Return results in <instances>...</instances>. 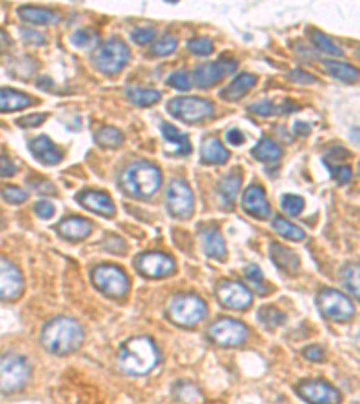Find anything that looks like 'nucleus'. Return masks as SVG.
<instances>
[{
  "label": "nucleus",
  "mask_w": 360,
  "mask_h": 404,
  "mask_svg": "<svg viewBox=\"0 0 360 404\" xmlns=\"http://www.w3.org/2000/svg\"><path fill=\"white\" fill-rule=\"evenodd\" d=\"M130 59V49L121 40L112 38L94 53V65L103 74H117Z\"/></svg>",
  "instance_id": "0eeeda50"
},
{
  "label": "nucleus",
  "mask_w": 360,
  "mask_h": 404,
  "mask_svg": "<svg viewBox=\"0 0 360 404\" xmlns=\"http://www.w3.org/2000/svg\"><path fill=\"white\" fill-rule=\"evenodd\" d=\"M33 105V99L22 92L11 90V88H0V111H16L24 110Z\"/></svg>",
  "instance_id": "393cba45"
},
{
  "label": "nucleus",
  "mask_w": 360,
  "mask_h": 404,
  "mask_svg": "<svg viewBox=\"0 0 360 404\" xmlns=\"http://www.w3.org/2000/svg\"><path fill=\"white\" fill-rule=\"evenodd\" d=\"M258 83V77L253 76V74H240L229 87L222 90L220 97L225 99V101H238L242 97H245L250 92V88Z\"/></svg>",
  "instance_id": "4be33fe9"
},
{
  "label": "nucleus",
  "mask_w": 360,
  "mask_h": 404,
  "mask_svg": "<svg viewBox=\"0 0 360 404\" xmlns=\"http://www.w3.org/2000/svg\"><path fill=\"white\" fill-rule=\"evenodd\" d=\"M42 343L47 351L58 356L73 354L81 347L83 329L73 318H54L42 331Z\"/></svg>",
  "instance_id": "f257e3e1"
},
{
  "label": "nucleus",
  "mask_w": 360,
  "mask_h": 404,
  "mask_svg": "<svg viewBox=\"0 0 360 404\" xmlns=\"http://www.w3.org/2000/svg\"><path fill=\"white\" fill-rule=\"evenodd\" d=\"M359 265H348L342 269V282L348 288V291L355 295V299H359Z\"/></svg>",
  "instance_id": "c9c22d12"
},
{
  "label": "nucleus",
  "mask_w": 360,
  "mask_h": 404,
  "mask_svg": "<svg viewBox=\"0 0 360 404\" xmlns=\"http://www.w3.org/2000/svg\"><path fill=\"white\" fill-rule=\"evenodd\" d=\"M20 18L36 25H54L60 22V16L45 8H34V5H24L18 10Z\"/></svg>",
  "instance_id": "5701e85b"
},
{
  "label": "nucleus",
  "mask_w": 360,
  "mask_h": 404,
  "mask_svg": "<svg viewBox=\"0 0 360 404\" xmlns=\"http://www.w3.org/2000/svg\"><path fill=\"white\" fill-rule=\"evenodd\" d=\"M127 97L133 105L137 106H151L161 101V92L150 90V88H139V87H128Z\"/></svg>",
  "instance_id": "c756f323"
},
{
  "label": "nucleus",
  "mask_w": 360,
  "mask_h": 404,
  "mask_svg": "<svg viewBox=\"0 0 360 404\" xmlns=\"http://www.w3.org/2000/svg\"><path fill=\"white\" fill-rule=\"evenodd\" d=\"M24 291L22 273L11 260L0 259V300H15Z\"/></svg>",
  "instance_id": "dca6fc26"
},
{
  "label": "nucleus",
  "mask_w": 360,
  "mask_h": 404,
  "mask_svg": "<svg viewBox=\"0 0 360 404\" xmlns=\"http://www.w3.org/2000/svg\"><path fill=\"white\" fill-rule=\"evenodd\" d=\"M236 62H231V59H220V62L205 63L202 67H198L193 74V81L198 88H209L213 85H216L218 81H222L225 76H229L236 70Z\"/></svg>",
  "instance_id": "2eb2a0df"
},
{
  "label": "nucleus",
  "mask_w": 360,
  "mask_h": 404,
  "mask_svg": "<svg viewBox=\"0 0 360 404\" xmlns=\"http://www.w3.org/2000/svg\"><path fill=\"white\" fill-rule=\"evenodd\" d=\"M96 142L101 148H119L123 144V133L117 128L107 126V128H101L96 133Z\"/></svg>",
  "instance_id": "473e14b6"
},
{
  "label": "nucleus",
  "mask_w": 360,
  "mask_h": 404,
  "mask_svg": "<svg viewBox=\"0 0 360 404\" xmlns=\"http://www.w3.org/2000/svg\"><path fill=\"white\" fill-rule=\"evenodd\" d=\"M166 85L175 90L188 92L191 88V77L190 74L184 72V70H179V72H173L168 79H166Z\"/></svg>",
  "instance_id": "37998d69"
},
{
  "label": "nucleus",
  "mask_w": 360,
  "mask_h": 404,
  "mask_svg": "<svg viewBox=\"0 0 360 404\" xmlns=\"http://www.w3.org/2000/svg\"><path fill=\"white\" fill-rule=\"evenodd\" d=\"M225 140H227L231 146H242L245 142V135L240 130H231L225 135Z\"/></svg>",
  "instance_id": "6e6d98bb"
},
{
  "label": "nucleus",
  "mask_w": 360,
  "mask_h": 404,
  "mask_svg": "<svg viewBox=\"0 0 360 404\" xmlns=\"http://www.w3.org/2000/svg\"><path fill=\"white\" fill-rule=\"evenodd\" d=\"M245 212L250 216L258 217V219H267L270 214V207H268L267 198L259 185H250L244 193V200H242Z\"/></svg>",
  "instance_id": "a211bd4d"
},
{
  "label": "nucleus",
  "mask_w": 360,
  "mask_h": 404,
  "mask_svg": "<svg viewBox=\"0 0 360 404\" xmlns=\"http://www.w3.org/2000/svg\"><path fill=\"white\" fill-rule=\"evenodd\" d=\"M171 116L184 122H200L213 116V105L200 97H177L168 105Z\"/></svg>",
  "instance_id": "1a4fd4ad"
},
{
  "label": "nucleus",
  "mask_w": 360,
  "mask_h": 404,
  "mask_svg": "<svg viewBox=\"0 0 360 404\" xmlns=\"http://www.w3.org/2000/svg\"><path fill=\"white\" fill-rule=\"evenodd\" d=\"M188 51L195 56H207V54L213 53V44H211V40L198 36V38L188 42Z\"/></svg>",
  "instance_id": "c03bdc74"
},
{
  "label": "nucleus",
  "mask_w": 360,
  "mask_h": 404,
  "mask_svg": "<svg viewBox=\"0 0 360 404\" xmlns=\"http://www.w3.org/2000/svg\"><path fill=\"white\" fill-rule=\"evenodd\" d=\"M209 336L214 343L222 347H238L247 340L248 329L238 320L224 318L211 325Z\"/></svg>",
  "instance_id": "9b49d317"
},
{
  "label": "nucleus",
  "mask_w": 360,
  "mask_h": 404,
  "mask_svg": "<svg viewBox=\"0 0 360 404\" xmlns=\"http://www.w3.org/2000/svg\"><path fill=\"white\" fill-rule=\"evenodd\" d=\"M281 207L283 211L287 212L288 216H299L305 208V200L301 196H296V194H285L281 198Z\"/></svg>",
  "instance_id": "79ce46f5"
},
{
  "label": "nucleus",
  "mask_w": 360,
  "mask_h": 404,
  "mask_svg": "<svg viewBox=\"0 0 360 404\" xmlns=\"http://www.w3.org/2000/svg\"><path fill=\"white\" fill-rule=\"evenodd\" d=\"M34 212H36V216L42 217V219H49V217H53L54 214L53 203L38 202L36 205H34Z\"/></svg>",
  "instance_id": "864d4df0"
},
{
  "label": "nucleus",
  "mask_w": 360,
  "mask_h": 404,
  "mask_svg": "<svg viewBox=\"0 0 360 404\" xmlns=\"http://www.w3.org/2000/svg\"><path fill=\"white\" fill-rule=\"evenodd\" d=\"M159 358V351L150 338H131L119 351V365L127 374L142 375L155 368Z\"/></svg>",
  "instance_id": "f03ea898"
},
{
  "label": "nucleus",
  "mask_w": 360,
  "mask_h": 404,
  "mask_svg": "<svg viewBox=\"0 0 360 404\" xmlns=\"http://www.w3.org/2000/svg\"><path fill=\"white\" fill-rule=\"evenodd\" d=\"M322 67L326 68L331 76L339 77V79H342V81L346 83L357 81V77H359L357 68L350 67V65H346V63H341V62H324L322 63Z\"/></svg>",
  "instance_id": "2f4dec72"
},
{
  "label": "nucleus",
  "mask_w": 360,
  "mask_h": 404,
  "mask_svg": "<svg viewBox=\"0 0 360 404\" xmlns=\"http://www.w3.org/2000/svg\"><path fill=\"white\" fill-rule=\"evenodd\" d=\"M258 318L263 325H267V327L270 329L279 327V325H283V322H285V314H283L281 311H278L276 308H272V306H267V308L259 309Z\"/></svg>",
  "instance_id": "f704fd0d"
},
{
  "label": "nucleus",
  "mask_w": 360,
  "mask_h": 404,
  "mask_svg": "<svg viewBox=\"0 0 360 404\" xmlns=\"http://www.w3.org/2000/svg\"><path fill=\"white\" fill-rule=\"evenodd\" d=\"M328 169L331 171V174H333V178H335L337 183H341V185H344V183H348L351 180V167H348V165H339V167H333L331 164H326Z\"/></svg>",
  "instance_id": "a18cd8bd"
},
{
  "label": "nucleus",
  "mask_w": 360,
  "mask_h": 404,
  "mask_svg": "<svg viewBox=\"0 0 360 404\" xmlns=\"http://www.w3.org/2000/svg\"><path fill=\"white\" fill-rule=\"evenodd\" d=\"M270 259L274 260V265L283 271H287V273H294L299 268V257L292 250L276 245V243H272V246H270Z\"/></svg>",
  "instance_id": "a878e982"
},
{
  "label": "nucleus",
  "mask_w": 360,
  "mask_h": 404,
  "mask_svg": "<svg viewBox=\"0 0 360 404\" xmlns=\"http://www.w3.org/2000/svg\"><path fill=\"white\" fill-rule=\"evenodd\" d=\"M272 226H274V230L278 232L279 236L287 237L288 241H303L305 239V232H303L299 226H296V225H292L290 221H287L285 217H281V216L274 217Z\"/></svg>",
  "instance_id": "7c9ffc66"
},
{
  "label": "nucleus",
  "mask_w": 360,
  "mask_h": 404,
  "mask_svg": "<svg viewBox=\"0 0 360 404\" xmlns=\"http://www.w3.org/2000/svg\"><path fill=\"white\" fill-rule=\"evenodd\" d=\"M175 394L177 399L184 404H195L200 401L198 390H196V386L190 385V383H179L175 386Z\"/></svg>",
  "instance_id": "58836bf2"
},
{
  "label": "nucleus",
  "mask_w": 360,
  "mask_h": 404,
  "mask_svg": "<svg viewBox=\"0 0 360 404\" xmlns=\"http://www.w3.org/2000/svg\"><path fill=\"white\" fill-rule=\"evenodd\" d=\"M245 279L248 280V284L254 289H258L259 293H267V286H265V279H263V271L258 265H248L244 271Z\"/></svg>",
  "instance_id": "e433bc0d"
},
{
  "label": "nucleus",
  "mask_w": 360,
  "mask_h": 404,
  "mask_svg": "<svg viewBox=\"0 0 360 404\" xmlns=\"http://www.w3.org/2000/svg\"><path fill=\"white\" fill-rule=\"evenodd\" d=\"M288 79L294 83H303V85H310V83H316L317 79L313 76H310L305 70H292V72H288Z\"/></svg>",
  "instance_id": "603ef678"
},
{
  "label": "nucleus",
  "mask_w": 360,
  "mask_h": 404,
  "mask_svg": "<svg viewBox=\"0 0 360 404\" xmlns=\"http://www.w3.org/2000/svg\"><path fill=\"white\" fill-rule=\"evenodd\" d=\"M311 42H313V45H316L321 53L328 54V56H337V58H341L342 56V49L339 47V45L333 44V42H331L328 36H324L321 31H311Z\"/></svg>",
  "instance_id": "72a5a7b5"
},
{
  "label": "nucleus",
  "mask_w": 360,
  "mask_h": 404,
  "mask_svg": "<svg viewBox=\"0 0 360 404\" xmlns=\"http://www.w3.org/2000/svg\"><path fill=\"white\" fill-rule=\"evenodd\" d=\"M40 85V87H42V85H44V90H49L51 87H53V81H51V79H47V77H40L38 81H36Z\"/></svg>",
  "instance_id": "13d9d810"
},
{
  "label": "nucleus",
  "mask_w": 360,
  "mask_h": 404,
  "mask_svg": "<svg viewBox=\"0 0 360 404\" xmlns=\"http://www.w3.org/2000/svg\"><path fill=\"white\" fill-rule=\"evenodd\" d=\"M98 34L94 33L92 29H78L74 31L73 36H70V42H73L76 47H81V49H87V47H92V45L98 44Z\"/></svg>",
  "instance_id": "ea45409f"
},
{
  "label": "nucleus",
  "mask_w": 360,
  "mask_h": 404,
  "mask_svg": "<svg viewBox=\"0 0 360 404\" xmlns=\"http://www.w3.org/2000/svg\"><path fill=\"white\" fill-rule=\"evenodd\" d=\"M45 113H33V116H25L22 119H18V126L22 128H36L45 120Z\"/></svg>",
  "instance_id": "8fccbe9b"
},
{
  "label": "nucleus",
  "mask_w": 360,
  "mask_h": 404,
  "mask_svg": "<svg viewBox=\"0 0 360 404\" xmlns=\"http://www.w3.org/2000/svg\"><path fill=\"white\" fill-rule=\"evenodd\" d=\"M94 286L101 291V293L114 297V299H121L128 293L130 289V280L127 273L121 268L112 265H103L94 268L92 271Z\"/></svg>",
  "instance_id": "423d86ee"
},
{
  "label": "nucleus",
  "mask_w": 360,
  "mask_h": 404,
  "mask_svg": "<svg viewBox=\"0 0 360 404\" xmlns=\"http://www.w3.org/2000/svg\"><path fill=\"white\" fill-rule=\"evenodd\" d=\"M16 173V165L13 164V160L10 159V157H0V176H4V178H8V176H13V174Z\"/></svg>",
  "instance_id": "3c124183"
},
{
  "label": "nucleus",
  "mask_w": 360,
  "mask_h": 404,
  "mask_svg": "<svg viewBox=\"0 0 360 404\" xmlns=\"http://www.w3.org/2000/svg\"><path fill=\"white\" fill-rule=\"evenodd\" d=\"M248 111L258 113V116H261V117H268V116H272L274 111H276V108H274L272 103L259 101V103H256V105L248 106Z\"/></svg>",
  "instance_id": "de8ad7c7"
},
{
  "label": "nucleus",
  "mask_w": 360,
  "mask_h": 404,
  "mask_svg": "<svg viewBox=\"0 0 360 404\" xmlns=\"http://www.w3.org/2000/svg\"><path fill=\"white\" fill-rule=\"evenodd\" d=\"M131 38H133V42H136V44L148 45L151 40L155 38V31L151 29V27H141V29L133 31Z\"/></svg>",
  "instance_id": "49530a36"
},
{
  "label": "nucleus",
  "mask_w": 360,
  "mask_h": 404,
  "mask_svg": "<svg viewBox=\"0 0 360 404\" xmlns=\"http://www.w3.org/2000/svg\"><path fill=\"white\" fill-rule=\"evenodd\" d=\"M297 394L310 404H341V394L324 381H305L297 386Z\"/></svg>",
  "instance_id": "4468645a"
},
{
  "label": "nucleus",
  "mask_w": 360,
  "mask_h": 404,
  "mask_svg": "<svg viewBox=\"0 0 360 404\" xmlns=\"http://www.w3.org/2000/svg\"><path fill=\"white\" fill-rule=\"evenodd\" d=\"M317 304L322 314L333 322H350L355 317V306L344 293L337 289H324L317 297Z\"/></svg>",
  "instance_id": "6e6552de"
},
{
  "label": "nucleus",
  "mask_w": 360,
  "mask_h": 404,
  "mask_svg": "<svg viewBox=\"0 0 360 404\" xmlns=\"http://www.w3.org/2000/svg\"><path fill=\"white\" fill-rule=\"evenodd\" d=\"M200 159H202L204 164H213V165L225 164V162L229 160V151L225 150V146L222 144L218 139H209V140H205L204 146H202Z\"/></svg>",
  "instance_id": "b1692460"
},
{
  "label": "nucleus",
  "mask_w": 360,
  "mask_h": 404,
  "mask_svg": "<svg viewBox=\"0 0 360 404\" xmlns=\"http://www.w3.org/2000/svg\"><path fill=\"white\" fill-rule=\"evenodd\" d=\"M240 185H242V176L240 173H231L229 176H225L220 183V196H222V202L227 205V207H233V203L236 202V196H238Z\"/></svg>",
  "instance_id": "c85d7f7f"
},
{
  "label": "nucleus",
  "mask_w": 360,
  "mask_h": 404,
  "mask_svg": "<svg viewBox=\"0 0 360 404\" xmlns=\"http://www.w3.org/2000/svg\"><path fill=\"white\" fill-rule=\"evenodd\" d=\"M29 151L44 165H56L62 162V151L51 142L49 137H36L29 142Z\"/></svg>",
  "instance_id": "6ab92c4d"
},
{
  "label": "nucleus",
  "mask_w": 360,
  "mask_h": 404,
  "mask_svg": "<svg viewBox=\"0 0 360 404\" xmlns=\"http://www.w3.org/2000/svg\"><path fill=\"white\" fill-rule=\"evenodd\" d=\"M216 295H218V300L222 302V306H225L227 309H233V311H244L253 304V293L242 282H236V280L220 282Z\"/></svg>",
  "instance_id": "ddd939ff"
},
{
  "label": "nucleus",
  "mask_w": 360,
  "mask_h": 404,
  "mask_svg": "<svg viewBox=\"0 0 360 404\" xmlns=\"http://www.w3.org/2000/svg\"><path fill=\"white\" fill-rule=\"evenodd\" d=\"M294 133L308 135L310 133V126H308L307 122H296V124H294Z\"/></svg>",
  "instance_id": "4d7b16f0"
},
{
  "label": "nucleus",
  "mask_w": 360,
  "mask_h": 404,
  "mask_svg": "<svg viewBox=\"0 0 360 404\" xmlns=\"http://www.w3.org/2000/svg\"><path fill=\"white\" fill-rule=\"evenodd\" d=\"M58 232L67 239H87L90 236V232H92V225L87 219H83V217H67L58 225Z\"/></svg>",
  "instance_id": "412c9836"
},
{
  "label": "nucleus",
  "mask_w": 360,
  "mask_h": 404,
  "mask_svg": "<svg viewBox=\"0 0 360 404\" xmlns=\"http://www.w3.org/2000/svg\"><path fill=\"white\" fill-rule=\"evenodd\" d=\"M137 271L148 279H162L175 271V262L170 255L161 252H148L136 259Z\"/></svg>",
  "instance_id": "f8f14e48"
},
{
  "label": "nucleus",
  "mask_w": 360,
  "mask_h": 404,
  "mask_svg": "<svg viewBox=\"0 0 360 404\" xmlns=\"http://www.w3.org/2000/svg\"><path fill=\"white\" fill-rule=\"evenodd\" d=\"M31 374L27 360L18 354H8L0 360V390L5 394L24 388Z\"/></svg>",
  "instance_id": "39448f33"
},
{
  "label": "nucleus",
  "mask_w": 360,
  "mask_h": 404,
  "mask_svg": "<svg viewBox=\"0 0 360 404\" xmlns=\"http://www.w3.org/2000/svg\"><path fill=\"white\" fill-rule=\"evenodd\" d=\"M205 302L196 295H177L168 304V318L180 327H193L205 317Z\"/></svg>",
  "instance_id": "20e7f679"
},
{
  "label": "nucleus",
  "mask_w": 360,
  "mask_h": 404,
  "mask_svg": "<svg viewBox=\"0 0 360 404\" xmlns=\"http://www.w3.org/2000/svg\"><path fill=\"white\" fill-rule=\"evenodd\" d=\"M20 36H22V40H24L27 45H44L45 44L44 36H42L40 33H36V31L22 29L20 31Z\"/></svg>",
  "instance_id": "09e8293b"
},
{
  "label": "nucleus",
  "mask_w": 360,
  "mask_h": 404,
  "mask_svg": "<svg viewBox=\"0 0 360 404\" xmlns=\"http://www.w3.org/2000/svg\"><path fill=\"white\" fill-rule=\"evenodd\" d=\"M121 187L133 198H150L161 187L162 174L159 167L148 162H136L121 174Z\"/></svg>",
  "instance_id": "7ed1b4c3"
},
{
  "label": "nucleus",
  "mask_w": 360,
  "mask_h": 404,
  "mask_svg": "<svg viewBox=\"0 0 360 404\" xmlns=\"http://www.w3.org/2000/svg\"><path fill=\"white\" fill-rule=\"evenodd\" d=\"M0 193H2V198L5 202L11 203V205H20V203H24L29 198L27 191H24L22 187H16V185H4L0 189Z\"/></svg>",
  "instance_id": "a19ab883"
},
{
  "label": "nucleus",
  "mask_w": 360,
  "mask_h": 404,
  "mask_svg": "<svg viewBox=\"0 0 360 404\" xmlns=\"http://www.w3.org/2000/svg\"><path fill=\"white\" fill-rule=\"evenodd\" d=\"M76 200H78L87 211L94 212V214H99V216L112 217L114 214H116V207H114L112 198L105 193H99V191H85V193L78 194Z\"/></svg>",
  "instance_id": "f3484780"
},
{
  "label": "nucleus",
  "mask_w": 360,
  "mask_h": 404,
  "mask_svg": "<svg viewBox=\"0 0 360 404\" xmlns=\"http://www.w3.org/2000/svg\"><path fill=\"white\" fill-rule=\"evenodd\" d=\"M177 51V40L171 34H166L162 38H159L155 44L151 45V54L153 56H170Z\"/></svg>",
  "instance_id": "4c0bfd02"
},
{
  "label": "nucleus",
  "mask_w": 360,
  "mask_h": 404,
  "mask_svg": "<svg viewBox=\"0 0 360 404\" xmlns=\"http://www.w3.org/2000/svg\"><path fill=\"white\" fill-rule=\"evenodd\" d=\"M303 356L307 358V360L319 363V361H322V358H324V352H322L321 347L311 345V347H307V349L303 351Z\"/></svg>",
  "instance_id": "5fc2aeb1"
},
{
  "label": "nucleus",
  "mask_w": 360,
  "mask_h": 404,
  "mask_svg": "<svg viewBox=\"0 0 360 404\" xmlns=\"http://www.w3.org/2000/svg\"><path fill=\"white\" fill-rule=\"evenodd\" d=\"M162 137L166 139V142H170L171 146H175L177 153L179 154H190L191 153V144L190 139L185 137L184 133H180L173 124H162L161 126Z\"/></svg>",
  "instance_id": "cd10ccee"
},
{
  "label": "nucleus",
  "mask_w": 360,
  "mask_h": 404,
  "mask_svg": "<svg viewBox=\"0 0 360 404\" xmlns=\"http://www.w3.org/2000/svg\"><path fill=\"white\" fill-rule=\"evenodd\" d=\"M200 239H202V246L207 257L213 259H225L227 250H225V241L218 228H202L200 232Z\"/></svg>",
  "instance_id": "aec40b11"
},
{
  "label": "nucleus",
  "mask_w": 360,
  "mask_h": 404,
  "mask_svg": "<svg viewBox=\"0 0 360 404\" xmlns=\"http://www.w3.org/2000/svg\"><path fill=\"white\" fill-rule=\"evenodd\" d=\"M166 205L171 216L188 219L195 211V198L191 193L190 185L184 180H173L166 194Z\"/></svg>",
  "instance_id": "9d476101"
},
{
  "label": "nucleus",
  "mask_w": 360,
  "mask_h": 404,
  "mask_svg": "<svg viewBox=\"0 0 360 404\" xmlns=\"http://www.w3.org/2000/svg\"><path fill=\"white\" fill-rule=\"evenodd\" d=\"M253 154L254 159L263 162V164H276V162L281 159V148H279L274 140L263 137L258 144H256V148L253 150Z\"/></svg>",
  "instance_id": "bb28decb"
}]
</instances>
